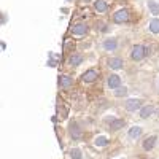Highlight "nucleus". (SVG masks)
<instances>
[{
    "label": "nucleus",
    "mask_w": 159,
    "mask_h": 159,
    "mask_svg": "<svg viewBox=\"0 0 159 159\" xmlns=\"http://www.w3.org/2000/svg\"><path fill=\"white\" fill-rule=\"evenodd\" d=\"M145 54H147V49H145V46H142V45H135L130 51V57L134 61H142Z\"/></svg>",
    "instance_id": "1"
},
{
    "label": "nucleus",
    "mask_w": 159,
    "mask_h": 159,
    "mask_svg": "<svg viewBox=\"0 0 159 159\" xmlns=\"http://www.w3.org/2000/svg\"><path fill=\"white\" fill-rule=\"evenodd\" d=\"M113 21L116 22V24H121V22H127L129 21V11L127 10H118L116 13H115V16H113Z\"/></svg>",
    "instance_id": "2"
},
{
    "label": "nucleus",
    "mask_w": 159,
    "mask_h": 159,
    "mask_svg": "<svg viewBox=\"0 0 159 159\" xmlns=\"http://www.w3.org/2000/svg\"><path fill=\"white\" fill-rule=\"evenodd\" d=\"M140 105H142V100L140 99H129L126 102V110L127 111H135Z\"/></svg>",
    "instance_id": "3"
},
{
    "label": "nucleus",
    "mask_w": 159,
    "mask_h": 159,
    "mask_svg": "<svg viewBox=\"0 0 159 159\" xmlns=\"http://www.w3.org/2000/svg\"><path fill=\"white\" fill-rule=\"evenodd\" d=\"M97 75H99V73H97L96 70L91 69V70H86L81 78H83V81H86V83H92V81H96V80H97Z\"/></svg>",
    "instance_id": "4"
},
{
    "label": "nucleus",
    "mask_w": 159,
    "mask_h": 159,
    "mask_svg": "<svg viewBox=\"0 0 159 159\" xmlns=\"http://www.w3.org/2000/svg\"><path fill=\"white\" fill-rule=\"evenodd\" d=\"M108 88H111V89L121 88V78H119L118 75H110L108 76Z\"/></svg>",
    "instance_id": "5"
},
{
    "label": "nucleus",
    "mask_w": 159,
    "mask_h": 159,
    "mask_svg": "<svg viewBox=\"0 0 159 159\" xmlns=\"http://www.w3.org/2000/svg\"><path fill=\"white\" fill-rule=\"evenodd\" d=\"M70 135H72L73 140H80V139H81V129L78 127V124L75 121L70 124Z\"/></svg>",
    "instance_id": "6"
},
{
    "label": "nucleus",
    "mask_w": 159,
    "mask_h": 159,
    "mask_svg": "<svg viewBox=\"0 0 159 159\" xmlns=\"http://www.w3.org/2000/svg\"><path fill=\"white\" fill-rule=\"evenodd\" d=\"M86 32H88L86 24H75L72 27V34H75V35H84Z\"/></svg>",
    "instance_id": "7"
},
{
    "label": "nucleus",
    "mask_w": 159,
    "mask_h": 159,
    "mask_svg": "<svg viewBox=\"0 0 159 159\" xmlns=\"http://www.w3.org/2000/svg\"><path fill=\"white\" fill-rule=\"evenodd\" d=\"M108 123H110V127L113 130H118V129H121L124 126V121L123 119H115V118H108Z\"/></svg>",
    "instance_id": "8"
},
{
    "label": "nucleus",
    "mask_w": 159,
    "mask_h": 159,
    "mask_svg": "<svg viewBox=\"0 0 159 159\" xmlns=\"http://www.w3.org/2000/svg\"><path fill=\"white\" fill-rule=\"evenodd\" d=\"M108 67L110 69H121L123 67V61L119 59V57H111V59H108Z\"/></svg>",
    "instance_id": "9"
},
{
    "label": "nucleus",
    "mask_w": 159,
    "mask_h": 159,
    "mask_svg": "<svg viewBox=\"0 0 159 159\" xmlns=\"http://www.w3.org/2000/svg\"><path fill=\"white\" fill-rule=\"evenodd\" d=\"M154 145H156V137H154V135H151V137H148L147 140L143 142V148L147 150V151H150V150H153V148H154Z\"/></svg>",
    "instance_id": "10"
},
{
    "label": "nucleus",
    "mask_w": 159,
    "mask_h": 159,
    "mask_svg": "<svg viewBox=\"0 0 159 159\" xmlns=\"http://www.w3.org/2000/svg\"><path fill=\"white\" fill-rule=\"evenodd\" d=\"M148 8H150V13L154 16L159 15V3L154 2V0H148Z\"/></svg>",
    "instance_id": "11"
},
{
    "label": "nucleus",
    "mask_w": 159,
    "mask_h": 159,
    "mask_svg": "<svg viewBox=\"0 0 159 159\" xmlns=\"http://www.w3.org/2000/svg\"><path fill=\"white\" fill-rule=\"evenodd\" d=\"M59 83H61V88H62V89H67V88H70V84H72V78L67 76V75H62L61 80H59Z\"/></svg>",
    "instance_id": "12"
},
{
    "label": "nucleus",
    "mask_w": 159,
    "mask_h": 159,
    "mask_svg": "<svg viewBox=\"0 0 159 159\" xmlns=\"http://www.w3.org/2000/svg\"><path fill=\"white\" fill-rule=\"evenodd\" d=\"M153 113H154V107H153V105H147V107L142 108L140 116H142V118H148V116H151Z\"/></svg>",
    "instance_id": "13"
},
{
    "label": "nucleus",
    "mask_w": 159,
    "mask_h": 159,
    "mask_svg": "<svg viewBox=\"0 0 159 159\" xmlns=\"http://www.w3.org/2000/svg\"><path fill=\"white\" fill-rule=\"evenodd\" d=\"M116 46H118V43H116L115 38H110V40H107V42L103 43V48L107 49V51H115Z\"/></svg>",
    "instance_id": "14"
},
{
    "label": "nucleus",
    "mask_w": 159,
    "mask_h": 159,
    "mask_svg": "<svg viewBox=\"0 0 159 159\" xmlns=\"http://www.w3.org/2000/svg\"><path fill=\"white\" fill-rule=\"evenodd\" d=\"M96 10H97L99 13H105V11L108 10L107 2H105V0H97V2H96Z\"/></svg>",
    "instance_id": "15"
},
{
    "label": "nucleus",
    "mask_w": 159,
    "mask_h": 159,
    "mask_svg": "<svg viewBox=\"0 0 159 159\" xmlns=\"http://www.w3.org/2000/svg\"><path fill=\"white\" fill-rule=\"evenodd\" d=\"M140 135H142V127H139V126L132 127V129L129 130V137H130V139H137V137H140Z\"/></svg>",
    "instance_id": "16"
},
{
    "label": "nucleus",
    "mask_w": 159,
    "mask_h": 159,
    "mask_svg": "<svg viewBox=\"0 0 159 159\" xmlns=\"http://www.w3.org/2000/svg\"><path fill=\"white\" fill-rule=\"evenodd\" d=\"M70 65H78V64H81L83 62V56H80V54H72L70 59H69Z\"/></svg>",
    "instance_id": "17"
},
{
    "label": "nucleus",
    "mask_w": 159,
    "mask_h": 159,
    "mask_svg": "<svg viewBox=\"0 0 159 159\" xmlns=\"http://www.w3.org/2000/svg\"><path fill=\"white\" fill-rule=\"evenodd\" d=\"M150 30L153 34H159V19H153L150 22Z\"/></svg>",
    "instance_id": "18"
},
{
    "label": "nucleus",
    "mask_w": 159,
    "mask_h": 159,
    "mask_svg": "<svg viewBox=\"0 0 159 159\" xmlns=\"http://www.w3.org/2000/svg\"><path fill=\"white\" fill-rule=\"evenodd\" d=\"M96 145L97 147H105V145H108V139L107 137H97L96 139Z\"/></svg>",
    "instance_id": "19"
},
{
    "label": "nucleus",
    "mask_w": 159,
    "mask_h": 159,
    "mask_svg": "<svg viewBox=\"0 0 159 159\" xmlns=\"http://www.w3.org/2000/svg\"><path fill=\"white\" fill-rule=\"evenodd\" d=\"M70 156H72V159H81V151H80L78 148H73L70 151Z\"/></svg>",
    "instance_id": "20"
},
{
    "label": "nucleus",
    "mask_w": 159,
    "mask_h": 159,
    "mask_svg": "<svg viewBox=\"0 0 159 159\" xmlns=\"http://www.w3.org/2000/svg\"><path fill=\"white\" fill-rule=\"evenodd\" d=\"M115 94H116V97H123V96L127 94V89H126V88H118Z\"/></svg>",
    "instance_id": "21"
},
{
    "label": "nucleus",
    "mask_w": 159,
    "mask_h": 159,
    "mask_svg": "<svg viewBox=\"0 0 159 159\" xmlns=\"http://www.w3.org/2000/svg\"><path fill=\"white\" fill-rule=\"evenodd\" d=\"M81 2H84V3H89V2H91V0H81Z\"/></svg>",
    "instance_id": "22"
}]
</instances>
